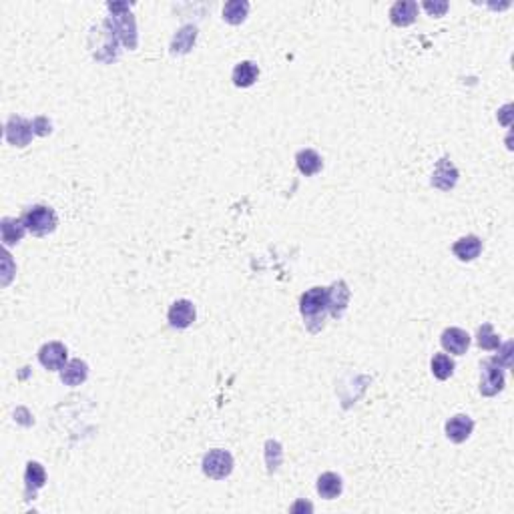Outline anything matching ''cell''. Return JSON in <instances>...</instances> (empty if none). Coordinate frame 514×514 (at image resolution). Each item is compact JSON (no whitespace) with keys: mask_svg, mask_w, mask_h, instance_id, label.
Instances as JSON below:
<instances>
[{"mask_svg":"<svg viewBox=\"0 0 514 514\" xmlns=\"http://www.w3.org/2000/svg\"><path fill=\"white\" fill-rule=\"evenodd\" d=\"M195 38H197V28L193 25L183 26L179 32L173 36V41H171V52L173 54H187V52L193 49Z\"/></svg>","mask_w":514,"mask_h":514,"instance_id":"obj_17","label":"cell"},{"mask_svg":"<svg viewBox=\"0 0 514 514\" xmlns=\"http://www.w3.org/2000/svg\"><path fill=\"white\" fill-rule=\"evenodd\" d=\"M21 221L30 233L47 235V233L54 232V227H56V213L47 205L28 207L23 213Z\"/></svg>","mask_w":514,"mask_h":514,"instance_id":"obj_2","label":"cell"},{"mask_svg":"<svg viewBox=\"0 0 514 514\" xmlns=\"http://www.w3.org/2000/svg\"><path fill=\"white\" fill-rule=\"evenodd\" d=\"M257 77H259V69H257L256 63H252V60H243L233 69V85L235 87L247 89V87H252L256 82Z\"/></svg>","mask_w":514,"mask_h":514,"instance_id":"obj_16","label":"cell"},{"mask_svg":"<svg viewBox=\"0 0 514 514\" xmlns=\"http://www.w3.org/2000/svg\"><path fill=\"white\" fill-rule=\"evenodd\" d=\"M107 25L111 26V30L115 32L117 38H121L125 43V47H128L131 51L137 47V26H135V19L131 12H119L113 14Z\"/></svg>","mask_w":514,"mask_h":514,"instance_id":"obj_4","label":"cell"},{"mask_svg":"<svg viewBox=\"0 0 514 514\" xmlns=\"http://www.w3.org/2000/svg\"><path fill=\"white\" fill-rule=\"evenodd\" d=\"M504 388V372L498 361L487 360L482 364V382H480V394L482 396H496Z\"/></svg>","mask_w":514,"mask_h":514,"instance_id":"obj_5","label":"cell"},{"mask_svg":"<svg viewBox=\"0 0 514 514\" xmlns=\"http://www.w3.org/2000/svg\"><path fill=\"white\" fill-rule=\"evenodd\" d=\"M317 494L326 500H332L342 494V478L334 472H326L317 478Z\"/></svg>","mask_w":514,"mask_h":514,"instance_id":"obj_21","label":"cell"},{"mask_svg":"<svg viewBox=\"0 0 514 514\" xmlns=\"http://www.w3.org/2000/svg\"><path fill=\"white\" fill-rule=\"evenodd\" d=\"M6 141L14 147H26L34 135V128H32V123H28L23 117H10L8 123H6Z\"/></svg>","mask_w":514,"mask_h":514,"instance_id":"obj_6","label":"cell"},{"mask_svg":"<svg viewBox=\"0 0 514 514\" xmlns=\"http://www.w3.org/2000/svg\"><path fill=\"white\" fill-rule=\"evenodd\" d=\"M195 322V306L189 300H177L169 309V324L177 330H185Z\"/></svg>","mask_w":514,"mask_h":514,"instance_id":"obj_8","label":"cell"},{"mask_svg":"<svg viewBox=\"0 0 514 514\" xmlns=\"http://www.w3.org/2000/svg\"><path fill=\"white\" fill-rule=\"evenodd\" d=\"M432 374L438 380H448L454 374V361L450 360L446 354H436L432 358Z\"/></svg>","mask_w":514,"mask_h":514,"instance_id":"obj_23","label":"cell"},{"mask_svg":"<svg viewBox=\"0 0 514 514\" xmlns=\"http://www.w3.org/2000/svg\"><path fill=\"white\" fill-rule=\"evenodd\" d=\"M478 346L482 350H498L500 348V339H498V335L492 332L490 324H484V326L478 328Z\"/></svg>","mask_w":514,"mask_h":514,"instance_id":"obj_25","label":"cell"},{"mask_svg":"<svg viewBox=\"0 0 514 514\" xmlns=\"http://www.w3.org/2000/svg\"><path fill=\"white\" fill-rule=\"evenodd\" d=\"M89 376V366L82 360L67 361V366L60 370V380L67 386L82 384Z\"/></svg>","mask_w":514,"mask_h":514,"instance_id":"obj_15","label":"cell"},{"mask_svg":"<svg viewBox=\"0 0 514 514\" xmlns=\"http://www.w3.org/2000/svg\"><path fill=\"white\" fill-rule=\"evenodd\" d=\"M418 16V4L414 0H398L390 10V21L396 26H408Z\"/></svg>","mask_w":514,"mask_h":514,"instance_id":"obj_13","label":"cell"},{"mask_svg":"<svg viewBox=\"0 0 514 514\" xmlns=\"http://www.w3.org/2000/svg\"><path fill=\"white\" fill-rule=\"evenodd\" d=\"M350 302V289L346 282H335L332 287H328V311L334 317H342Z\"/></svg>","mask_w":514,"mask_h":514,"instance_id":"obj_10","label":"cell"},{"mask_svg":"<svg viewBox=\"0 0 514 514\" xmlns=\"http://www.w3.org/2000/svg\"><path fill=\"white\" fill-rule=\"evenodd\" d=\"M454 256L458 257L460 261H472L480 256L482 252V241L476 235H466L462 239H458L452 247Z\"/></svg>","mask_w":514,"mask_h":514,"instance_id":"obj_14","label":"cell"},{"mask_svg":"<svg viewBox=\"0 0 514 514\" xmlns=\"http://www.w3.org/2000/svg\"><path fill=\"white\" fill-rule=\"evenodd\" d=\"M25 482H26V496L34 494L38 489H43V487H45V482H47V472H45V468H43L38 462L26 464Z\"/></svg>","mask_w":514,"mask_h":514,"instance_id":"obj_20","label":"cell"},{"mask_svg":"<svg viewBox=\"0 0 514 514\" xmlns=\"http://www.w3.org/2000/svg\"><path fill=\"white\" fill-rule=\"evenodd\" d=\"M233 458L227 450H211L203 458V472L213 480H223L232 474Z\"/></svg>","mask_w":514,"mask_h":514,"instance_id":"obj_3","label":"cell"},{"mask_svg":"<svg viewBox=\"0 0 514 514\" xmlns=\"http://www.w3.org/2000/svg\"><path fill=\"white\" fill-rule=\"evenodd\" d=\"M32 128H34V135H47L51 133V121H47L45 117H36L32 121Z\"/></svg>","mask_w":514,"mask_h":514,"instance_id":"obj_26","label":"cell"},{"mask_svg":"<svg viewBox=\"0 0 514 514\" xmlns=\"http://www.w3.org/2000/svg\"><path fill=\"white\" fill-rule=\"evenodd\" d=\"M265 462H267L269 472L278 470V466L282 464V446H280V442H276V440L265 442Z\"/></svg>","mask_w":514,"mask_h":514,"instance_id":"obj_24","label":"cell"},{"mask_svg":"<svg viewBox=\"0 0 514 514\" xmlns=\"http://www.w3.org/2000/svg\"><path fill=\"white\" fill-rule=\"evenodd\" d=\"M38 360L47 370H63L67 366V348L60 342H49L38 350Z\"/></svg>","mask_w":514,"mask_h":514,"instance_id":"obj_7","label":"cell"},{"mask_svg":"<svg viewBox=\"0 0 514 514\" xmlns=\"http://www.w3.org/2000/svg\"><path fill=\"white\" fill-rule=\"evenodd\" d=\"M300 311L306 317V326L311 334L324 328L328 311V287H311L300 300Z\"/></svg>","mask_w":514,"mask_h":514,"instance_id":"obj_1","label":"cell"},{"mask_svg":"<svg viewBox=\"0 0 514 514\" xmlns=\"http://www.w3.org/2000/svg\"><path fill=\"white\" fill-rule=\"evenodd\" d=\"M0 232H2V241H4V245L8 247V245H14V243H19V241L23 239L26 227L23 225L21 219L4 217L2 223H0Z\"/></svg>","mask_w":514,"mask_h":514,"instance_id":"obj_19","label":"cell"},{"mask_svg":"<svg viewBox=\"0 0 514 514\" xmlns=\"http://www.w3.org/2000/svg\"><path fill=\"white\" fill-rule=\"evenodd\" d=\"M424 8L432 14V16H442L448 10V2H424Z\"/></svg>","mask_w":514,"mask_h":514,"instance_id":"obj_27","label":"cell"},{"mask_svg":"<svg viewBox=\"0 0 514 514\" xmlns=\"http://www.w3.org/2000/svg\"><path fill=\"white\" fill-rule=\"evenodd\" d=\"M456 181H458V171H456V167L444 157V159H440L436 165V171H434V175H432V185L438 187V189H442V191H450L454 185H456Z\"/></svg>","mask_w":514,"mask_h":514,"instance_id":"obj_12","label":"cell"},{"mask_svg":"<svg viewBox=\"0 0 514 514\" xmlns=\"http://www.w3.org/2000/svg\"><path fill=\"white\" fill-rule=\"evenodd\" d=\"M472 430H474V422H472V418H468L464 414H458L446 422V436L454 444H462L464 440H468Z\"/></svg>","mask_w":514,"mask_h":514,"instance_id":"obj_11","label":"cell"},{"mask_svg":"<svg viewBox=\"0 0 514 514\" xmlns=\"http://www.w3.org/2000/svg\"><path fill=\"white\" fill-rule=\"evenodd\" d=\"M442 348L450 354H456V356H462L466 354L468 346H470V335L466 334L460 328H448L442 332Z\"/></svg>","mask_w":514,"mask_h":514,"instance_id":"obj_9","label":"cell"},{"mask_svg":"<svg viewBox=\"0 0 514 514\" xmlns=\"http://www.w3.org/2000/svg\"><path fill=\"white\" fill-rule=\"evenodd\" d=\"M295 163H298V169H300V173L302 175H306V177H311V175H315L320 169H322V157L315 153L313 149H302L300 153L295 155Z\"/></svg>","mask_w":514,"mask_h":514,"instance_id":"obj_18","label":"cell"},{"mask_svg":"<svg viewBox=\"0 0 514 514\" xmlns=\"http://www.w3.org/2000/svg\"><path fill=\"white\" fill-rule=\"evenodd\" d=\"M249 12V2L245 0H232L223 6V21L230 25H241Z\"/></svg>","mask_w":514,"mask_h":514,"instance_id":"obj_22","label":"cell"}]
</instances>
